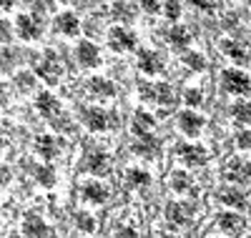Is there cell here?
Wrapping results in <instances>:
<instances>
[{
  "instance_id": "6da1fadb",
  "label": "cell",
  "mask_w": 251,
  "mask_h": 238,
  "mask_svg": "<svg viewBox=\"0 0 251 238\" xmlns=\"http://www.w3.org/2000/svg\"><path fill=\"white\" fill-rule=\"evenodd\" d=\"M138 93L143 95V100H153V103L166 105V108L174 103V91H171V85H166V83H158V85L141 83L138 85Z\"/></svg>"
},
{
  "instance_id": "7a4b0ae2",
  "label": "cell",
  "mask_w": 251,
  "mask_h": 238,
  "mask_svg": "<svg viewBox=\"0 0 251 238\" xmlns=\"http://www.w3.org/2000/svg\"><path fill=\"white\" fill-rule=\"evenodd\" d=\"M224 91L231 95H246L251 91V80L241 71H224Z\"/></svg>"
},
{
  "instance_id": "3957f363",
  "label": "cell",
  "mask_w": 251,
  "mask_h": 238,
  "mask_svg": "<svg viewBox=\"0 0 251 238\" xmlns=\"http://www.w3.org/2000/svg\"><path fill=\"white\" fill-rule=\"evenodd\" d=\"M38 75L43 78L46 83H50V85L60 80L63 68H60V60H58V55L53 50H46V58L38 63Z\"/></svg>"
},
{
  "instance_id": "277c9868",
  "label": "cell",
  "mask_w": 251,
  "mask_h": 238,
  "mask_svg": "<svg viewBox=\"0 0 251 238\" xmlns=\"http://www.w3.org/2000/svg\"><path fill=\"white\" fill-rule=\"evenodd\" d=\"M224 178L231 181V183H244L251 178V161L244 158H231L224 168Z\"/></svg>"
},
{
  "instance_id": "5b68a950",
  "label": "cell",
  "mask_w": 251,
  "mask_h": 238,
  "mask_svg": "<svg viewBox=\"0 0 251 238\" xmlns=\"http://www.w3.org/2000/svg\"><path fill=\"white\" fill-rule=\"evenodd\" d=\"M194 215V206L186 201H174L169 208H166V218H169L174 226H186Z\"/></svg>"
},
{
  "instance_id": "8992f818",
  "label": "cell",
  "mask_w": 251,
  "mask_h": 238,
  "mask_svg": "<svg viewBox=\"0 0 251 238\" xmlns=\"http://www.w3.org/2000/svg\"><path fill=\"white\" fill-rule=\"evenodd\" d=\"M75 58L83 68H96L98 63H100V53L96 48V43L91 40H80L78 43V48H75Z\"/></svg>"
},
{
  "instance_id": "52a82bcc",
  "label": "cell",
  "mask_w": 251,
  "mask_h": 238,
  "mask_svg": "<svg viewBox=\"0 0 251 238\" xmlns=\"http://www.w3.org/2000/svg\"><path fill=\"white\" fill-rule=\"evenodd\" d=\"M15 30L23 40H35L40 35V23L33 15H18L15 18Z\"/></svg>"
},
{
  "instance_id": "ba28073f",
  "label": "cell",
  "mask_w": 251,
  "mask_h": 238,
  "mask_svg": "<svg viewBox=\"0 0 251 238\" xmlns=\"http://www.w3.org/2000/svg\"><path fill=\"white\" fill-rule=\"evenodd\" d=\"M178 128H181L188 138H196V136L201 133V128H203V118L196 116L194 111H183V113L178 116Z\"/></svg>"
},
{
  "instance_id": "9c48e42d",
  "label": "cell",
  "mask_w": 251,
  "mask_h": 238,
  "mask_svg": "<svg viewBox=\"0 0 251 238\" xmlns=\"http://www.w3.org/2000/svg\"><path fill=\"white\" fill-rule=\"evenodd\" d=\"M80 193H83V201H88V203H103L108 198V188L100 181H86Z\"/></svg>"
},
{
  "instance_id": "30bf717a",
  "label": "cell",
  "mask_w": 251,
  "mask_h": 238,
  "mask_svg": "<svg viewBox=\"0 0 251 238\" xmlns=\"http://www.w3.org/2000/svg\"><path fill=\"white\" fill-rule=\"evenodd\" d=\"M133 35L126 30V28H111V33H108V43H111V48L113 50H121V53H126V50H131L133 48Z\"/></svg>"
},
{
  "instance_id": "8fae6325",
  "label": "cell",
  "mask_w": 251,
  "mask_h": 238,
  "mask_svg": "<svg viewBox=\"0 0 251 238\" xmlns=\"http://www.w3.org/2000/svg\"><path fill=\"white\" fill-rule=\"evenodd\" d=\"M23 236L25 238H48L50 228L46 226V221H40L38 215H25L23 221Z\"/></svg>"
},
{
  "instance_id": "7c38bea8",
  "label": "cell",
  "mask_w": 251,
  "mask_h": 238,
  "mask_svg": "<svg viewBox=\"0 0 251 238\" xmlns=\"http://www.w3.org/2000/svg\"><path fill=\"white\" fill-rule=\"evenodd\" d=\"M138 68H141L146 75H158V73L163 71V63H161L158 53H153V50H141V55H138Z\"/></svg>"
},
{
  "instance_id": "4fadbf2b",
  "label": "cell",
  "mask_w": 251,
  "mask_h": 238,
  "mask_svg": "<svg viewBox=\"0 0 251 238\" xmlns=\"http://www.w3.org/2000/svg\"><path fill=\"white\" fill-rule=\"evenodd\" d=\"M158 141L153 138V136H138V141L133 143V153L136 156H141V158H156L158 156Z\"/></svg>"
},
{
  "instance_id": "5bb4252c",
  "label": "cell",
  "mask_w": 251,
  "mask_h": 238,
  "mask_svg": "<svg viewBox=\"0 0 251 238\" xmlns=\"http://www.w3.org/2000/svg\"><path fill=\"white\" fill-rule=\"evenodd\" d=\"M178 156L183 158L186 166H201L206 161V150L201 145H194V143H181L178 145Z\"/></svg>"
},
{
  "instance_id": "9a60e30c",
  "label": "cell",
  "mask_w": 251,
  "mask_h": 238,
  "mask_svg": "<svg viewBox=\"0 0 251 238\" xmlns=\"http://www.w3.org/2000/svg\"><path fill=\"white\" fill-rule=\"evenodd\" d=\"M221 50L231 58L234 63H239V66L249 63V58H251V50H249L246 46H241V43H236V40H224V43H221Z\"/></svg>"
},
{
  "instance_id": "2e32d148",
  "label": "cell",
  "mask_w": 251,
  "mask_h": 238,
  "mask_svg": "<svg viewBox=\"0 0 251 238\" xmlns=\"http://www.w3.org/2000/svg\"><path fill=\"white\" fill-rule=\"evenodd\" d=\"M83 120H86V125L96 133L108 128V113L100 111V108H88V111H83Z\"/></svg>"
},
{
  "instance_id": "e0dca14e",
  "label": "cell",
  "mask_w": 251,
  "mask_h": 238,
  "mask_svg": "<svg viewBox=\"0 0 251 238\" xmlns=\"http://www.w3.org/2000/svg\"><path fill=\"white\" fill-rule=\"evenodd\" d=\"M86 170H91L93 176H108L111 173V158L106 153H91L86 158Z\"/></svg>"
},
{
  "instance_id": "ac0fdd59",
  "label": "cell",
  "mask_w": 251,
  "mask_h": 238,
  "mask_svg": "<svg viewBox=\"0 0 251 238\" xmlns=\"http://www.w3.org/2000/svg\"><path fill=\"white\" fill-rule=\"evenodd\" d=\"M55 30L63 33V35H78L80 20H78L73 13H60V15L55 18Z\"/></svg>"
},
{
  "instance_id": "d6986e66",
  "label": "cell",
  "mask_w": 251,
  "mask_h": 238,
  "mask_svg": "<svg viewBox=\"0 0 251 238\" xmlns=\"http://www.w3.org/2000/svg\"><path fill=\"white\" fill-rule=\"evenodd\" d=\"M35 108H38V113H43L46 118H55V113H58V100H55V95H50V93H40V95L35 98Z\"/></svg>"
},
{
  "instance_id": "ffe728a7",
  "label": "cell",
  "mask_w": 251,
  "mask_h": 238,
  "mask_svg": "<svg viewBox=\"0 0 251 238\" xmlns=\"http://www.w3.org/2000/svg\"><path fill=\"white\" fill-rule=\"evenodd\" d=\"M88 91H91L93 95H98V98H111V95H113V85H111V80H106V78L93 75V78H88Z\"/></svg>"
},
{
  "instance_id": "44dd1931",
  "label": "cell",
  "mask_w": 251,
  "mask_h": 238,
  "mask_svg": "<svg viewBox=\"0 0 251 238\" xmlns=\"http://www.w3.org/2000/svg\"><path fill=\"white\" fill-rule=\"evenodd\" d=\"M219 226H221V231H226V233L239 236V233L244 231V218H241V215H236V213H224L221 218H219Z\"/></svg>"
},
{
  "instance_id": "7402d4cb",
  "label": "cell",
  "mask_w": 251,
  "mask_h": 238,
  "mask_svg": "<svg viewBox=\"0 0 251 238\" xmlns=\"http://www.w3.org/2000/svg\"><path fill=\"white\" fill-rule=\"evenodd\" d=\"M35 148H38V153L43 156L46 161H50V158L58 156V141L50 138V136H40L38 143H35Z\"/></svg>"
},
{
  "instance_id": "603a6c76",
  "label": "cell",
  "mask_w": 251,
  "mask_h": 238,
  "mask_svg": "<svg viewBox=\"0 0 251 238\" xmlns=\"http://www.w3.org/2000/svg\"><path fill=\"white\" fill-rule=\"evenodd\" d=\"M149 181H151V176L146 170H141V168L126 170V186H128V188H146Z\"/></svg>"
},
{
  "instance_id": "cb8c5ba5",
  "label": "cell",
  "mask_w": 251,
  "mask_h": 238,
  "mask_svg": "<svg viewBox=\"0 0 251 238\" xmlns=\"http://www.w3.org/2000/svg\"><path fill=\"white\" fill-rule=\"evenodd\" d=\"M133 133L136 136H146V133H149L151 131V128H153V118L149 116V113H143V111H138L136 116H133Z\"/></svg>"
},
{
  "instance_id": "d4e9b609",
  "label": "cell",
  "mask_w": 251,
  "mask_h": 238,
  "mask_svg": "<svg viewBox=\"0 0 251 238\" xmlns=\"http://www.w3.org/2000/svg\"><path fill=\"white\" fill-rule=\"evenodd\" d=\"M171 188L176 193H188V190H191V178H188L183 170H176L171 176Z\"/></svg>"
},
{
  "instance_id": "484cf974",
  "label": "cell",
  "mask_w": 251,
  "mask_h": 238,
  "mask_svg": "<svg viewBox=\"0 0 251 238\" xmlns=\"http://www.w3.org/2000/svg\"><path fill=\"white\" fill-rule=\"evenodd\" d=\"M231 113H234V118L239 120V123H251V103L249 100H239L234 108H231Z\"/></svg>"
},
{
  "instance_id": "4316f807",
  "label": "cell",
  "mask_w": 251,
  "mask_h": 238,
  "mask_svg": "<svg viewBox=\"0 0 251 238\" xmlns=\"http://www.w3.org/2000/svg\"><path fill=\"white\" fill-rule=\"evenodd\" d=\"M15 88L20 93H30L35 88V75L33 73H18L15 75Z\"/></svg>"
},
{
  "instance_id": "83f0119b",
  "label": "cell",
  "mask_w": 251,
  "mask_h": 238,
  "mask_svg": "<svg viewBox=\"0 0 251 238\" xmlns=\"http://www.w3.org/2000/svg\"><path fill=\"white\" fill-rule=\"evenodd\" d=\"M169 38H171V46H174V48H186V46H188V30L181 28V25L171 28Z\"/></svg>"
},
{
  "instance_id": "f1b7e54d",
  "label": "cell",
  "mask_w": 251,
  "mask_h": 238,
  "mask_svg": "<svg viewBox=\"0 0 251 238\" xmlns=\"http://www.w3.org/2000/svg\"><path fill=\"white\" fill-rule=\"evenodd\" d=\"M116 236L118 238H138V226L136 221H121L116 226Z\"/></svg>"
},
{
  "instance_id": "f546056e",
  "label": "cell",
  "mask_w": 251,
  "mask_h": 238,
  "mask_svg": "<svg viewBox=\"0 0 251 238\" xmlns=\"http://www.w3.org/2000/svg\"><path fill=\"white\" fill-rule=\"evenodd\" d=\"M219 198H221L226 206H231V208H241V206H244V196H241V193H236V190H221Z\"/></svg>"
},
{
  "instance_id": "4dcf8cb0",
  "label": "cell",
  "mask_w": 251,
  "mask_h": 238,
  "mask_svg": "<svg viewBox=\"0 0 251 238\" xmlns=\"http://www.w3.org/2000/svg\"><path fill=\"white\" fill-rule=\"evenodd\" d=\"M75 226L80 231H86V233H93L96 231V218H93L91 213H78L75 215Z\"/></svg>"
},
{
  "instance_id": "1f68e13d",
  "label": "cell",
  "mask_w": 251,
  "mask_h": 238,
  "mask_svg": "<svg viewBox=\"0 0 251 238\" xmlns=\"http://www.w3.org/2000/svg\"><path fill=\"white\" fill-rule=\"evenodd\" d=\"M35 178H38V183H43V186H53L55 173H53V168H48V166H38V168H35Z\"/></svg>"
},
{
  "instance_id": "d6a6232c",
  "label": "cell",
  "mask_w": 251,
  "mask_h": 238,
  "mask_svg": "<svg viewBox=\"0 0 251 238\" xmlns=\"http://www.w3.org/2000/svg\"><path fill=\"white\" fill-rule=\"evenodd\" d=\"M183 63H186L188 68H194V71H203V68H206V60H203L201 53H188V55L183 58Z\"/></svg>"
},
{
  "instance_id": "836d02e7",
  "label": "cell",
  "mask_w": 251,
  "mask_h": 238,
  "mask_svg": "<svg viewBox=\"0 0 251 238\" xmlns=\"http://www.w3.org/2000/svg\"><path fill=\"white\" fill-rule=\"evenodd\" d=\"M163 13H166V18H169V20H178V15H181V5H178V0H166Z\"/></svg>"
},
{
  "instance_id": "e575fe53",
  "label": "cell",
  "mask_w": 251,
  "mask_h": 238,
  "mask_svg": "<svg viewBox=\"0 0 251 238\" xmlns=\"http://www.w3.org/2000/svg\"><path fill=\"white\" fill-rule=\"evenodd\" d=\"M113 15H116L118 20H131V18H133V10L126 5V3H116V5H113Z\"/></svg>"
},
{
  "instance_id": "d590c367",
  "label": "cell",
  "mask_w": 251,
  "mask_h": 238,
  "mask_svg": "<svg viewBox=\"0 0 251 238\" xmlns=\"http://www.w3.org/2000/svg\"><path fill=\"white\" fill-rule=\"evenodd\" d=\"M13 58H15V53H13V50H8V48L0 50V71L13 68Z\"/></svg>"
},
{
  "instance_id": "8d00e7d4",
  "label": "cell",
  "mask_w": 251,
  "mask_h": 238,
  "mask_svg": "<svg viewBox=\"0 0 251 238\" xmlns=\"http://www.w3.org/2000/svg\"><path fill=\"white\" fill-rule=\"evenodd\" d=\"M183 98H186V103H188V105H199V103L203 100V95H201V91H199V88H188V91L183 93Z\"/></svg>"
},
{
  "instance_id": "74e56055",
  "label": "cell",
  "mask_w": 251,
  "mask_h": 238,
  "mask_svg": "<svg viewBox=\"0 0 251 238\" xmlns=\"http://www.w3.org/2000/svg\"><path fill=\"white\" fill-rule=\"evenodd\" d=\"M138 3L146 13H158L161 10V0H138Z\"/></svg>"
},
{
  "instance_id": "f35d334b",
  "label": "cell",
  "mask_w": 251,
  "mask_h": 238,
  "mask_svg": "<svg viewBox=\"0 0 251 238\" xmlns=\"http://www.w3.org/2000/svg\"><path fill=\"white\" fill-rule=\"evenodd\" d=\"M236 143H239V148H251V131H244V133H239Z\"/></svg>"
},
{
  "instance_id": "ab89813d",
  "label": "cell",
  "mask_w": 251,
  "mask_h": 238,
  "mask_svg": "<svg viewBox=\"0 0 251 238\" xmlns=\"http://www.w3.org/2000/svg\"><path fill=\"white\" fill-rule=\"evenodd\" d=\"M10 40V25L5 20H0V43H8Z\"/></svg>"
},
{
  "instance_id": "60d3db41",
  "label": "cell",
  "mask_w": 251,
  "mask_h": 238,
  "mask_svg": "<svg viewBox=\"0 0 251 238\" xmlns=\"http://www.w3.org/2000/svg\"><path fill=\"white\" fill-rule=\"evenodd\" d=\"M8 181H10V170H8V166L0 163V188L8 186Z\"/></svg>"
},
{
  "instance_id": "b9f144b4",
  "label": "cell",
  "mask_w": 251,
  "mask_h": 238,
  "mask_svg": "<svg viewBox=\"0 0 251 238\" xmlns=\"http://www.w3.org/2000/svg\"><path fill=\"white\" fill-rule=\"evenodd\" d=\"M196 8H203V10H211L214 8V0H191Z\"/></svg>"
},
{
  "instance_id": "7bdbcfd3",
  "label": "cell",
  "mask_w": 251,
  "mask_h": 238,
  "mask_svg": "<svg viewBox=\"0 0 251 238\" xmlns=\"http://www.w3.org/2000/svg\"><path fill=\"white\" fill-rule=\"evenodd\" d=\"M13 3H15V0H0V8L8 10V8H13Z\"/></svg>"
},
{
  "instance_id": "ee69618b",
  "label": "cell",
  "mask_w": 251,
  "mask_h": 238,
  "mask_svg": "<svg viewBox=\"0 0 251 238\" xmlns=\"http://www.w3.org/2000/svg\"><path fill=\"white\" fill-rule=\"evenodd\" d=\"M5 148V143H3V138H0V150H3Z\"/></svg>"
}]
</instances>
